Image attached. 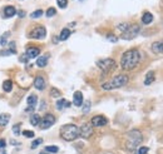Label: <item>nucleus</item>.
<instances>
[{"mask_svg": "<svg viewBox=\"0 0 163 154\" xmlns=\"http://www.w3.org/2000/svg\"><path fill=\"white\" fill-rule=\"evenodd\" d=\"M97 66L100 69V70H103L104 73H109V72L114 70V69L117 68V64H116V62L113 59L107 58V59L98 60L97 62Z\"/></svg>", "mask_w": 163, "mask_h": 154, "instance_id": "6", "label": "nucleus"}, {"mask_svg": "<svg viewBox=\"0 0 163 154\" xmlns=\"http://www.w3.org/2000/svg\"><path fill=\"white\" fill-rule=\"evenodd\" d=\"M40 154H49V153H48V152H42Z\"/></svg>", "mask_w": 163, "mask_h": 154, "instance_id": "44", "label": "nucleus"}, {"mask_svg": "<svg viewBox=\"0 0 163 154\" xmlns=\"http://www.w3.org/2000/svg\"><path fill=\"white\" fill-rule=\"evenodd\" d=\"M129 26V23H122V24H119V25H117V29L118 30H120L122 33H123L126 29H127V28Z\"/></svg>", "mask_w": 163, "mask_h": 154, "instance_id": "29", "label": "nucleus"}, {"mask_svg": "<svg viewBox=\"0 0 163 154\" xmlns=\"http://www.w3.org/2000/svg\"><path fill=\"white\" fill-rule=\"evenodd\" d=\"M141 32V28L138 24H129V26L120 34V38L123 40H132L137 36Z\"/></svg>", "mask_w": 163, "mask_h": 154, "instance_id": "5", "label": "nucleus"}, {"mask_svg": "<svg viewBox=\"0 0 163 154\" xmlns=\"http://www.w3.org/2000/svg\"><path fill=\"white\" fill-rule=\"evenodd\" d=\"M42 15H43V10H35V11H33L30 14V18L32 19H36V18H40Z\"/></svg>", "mask_w": 163, "mask_h": 154, "instance_id": "28", "label": "nucleus"}, {"mask_svg": "<svg viewBox=\"0 0 163 154\" xmlns=\"http://www.w3.org/2000/svg\"><path fill=\"white\" fill-rule=\"evenodd\" d=\"M9 35H10L9 32L4 33L3 35H0V45H5V44L8 43V38H9Z\"/></svg>", "mask_w": 163, "mask_h": 154, "instance_id": "26", "label": "nucleus"}, {"mask_svg": "<svg viewBox=\"0 0 163 154\" xmlns=\"http://www.w3.org/2000/svg\"><path fill=\"white\" fill-rule=\"evenodd\" d=\"M57 3H58V6H59V8L64 9V8H66V5H68V0H57Z\"/></svg>", "mask_w": 163, "mask_h": 154, "instance_id": "35", "label": "nucleus"}, {"mask_svg": "<svg viewBox=\"0 0 163 154\" xmlns=\"http://www.w3.org/2000/svg\"><path fill=\"white\" fill-rule=\"evenodd\" d=\"M70 34H72L70 29H68V28H64V29L62 30V33H60V35H59V40H60V41L66 40L70 36Z\"/></svg>", "mask_w": 163, "mask_h": 154, "instance_id": "19", "label": "nucleus"}, {"mask_svg": "<svg viewBox=\"0 0 163 154\" xmlns=\"http://www.w3.org/2000/svg\"><path fill=\"white\" fill-rule=\"evenodd\" d=\"M9 120H10V114H8V113L0 114V127H6Z\"/></svg>", "mask_w": 163, "mask_h": 154, "instance_id": "16", "label": "nucleus"}, {"mask_svg": "<svg viewBox=\"0 0 163 154\" xmlns=\"http://www.w3.org/2000/svg\"><path fill=\"white\" fill-rule=\"evenodd\" d=\"M34 87H35V89H38V90H44V88H45V80H44V78L36 77V78L34 79Z\"/></svg>", "mask_w": 163, "mask_h": 154, "instance_id": "14", "label": "nucleus"}, {"mask_svg": "<svg viewBox=\"0 0 163 154\" xmlns=\"http://www.w3.org/2000/svg\"><path fill=\"white\" fill-rule=\"evenodd\" d=\"M20 127H21V124H20V123L15 124L14 127H13V133H14L15 135H19V134H20Z\"/></svg>", "mask_w": 163, "mask_h": 154, "instance_id": "32", "label": "nucleus"}, {"mask_svg": "<svg viewBox=\"0 0 163 154\" xmlns=\"http://www.w3.org/2000/svg\"><path fill=\"white\" fill-rule=\"evenodd\" d=\"M48 55H44V57H39L38 60H36V65L39 68H44L47 64H48Z\"/></svg>", "mask_w": 163, "mask_h": 154, "instance_id": "20", "label": "nucleus"}, {"mask_svg": "<svg viewBox=\"0 0 163 154\" xmlns=\"http://www.w3.org/2000/svg\"><path fill=\"white\" fill-rule=\"evenodd\" d=\"M54 123H55V117H54L53 114H45L42 118V120H40V124L39 125H40V128L44 130V129L50 128Z\"/></svg>", "mask_w": 163, "mask_h": 154, "instance_id": "7", "label": "nucleus"}, {"mask_svg": "<svg viewBox=\"0 0 163 154\" xmlns=\"http://www.w3.org/2000/svg\"><path fill=\"white\" fill-rule=\"evenodd\" d=\"M83 94H82V92H75L74 95H73V104L75 107H82V104H83Z\"/></svg>", "mask_w": 163, "mask_h": 154, "instance_id": "13", "label": "nucleus"}, {"mask_svg": "<svg viewBox=\"0 0 163 154\" xmlns=\"http://www.w3.org/2000/svg\"><path fill=\"white\" fill-rule=\"evenodd\" d=\"M6 145V142L4 141V139H0V148H4Z\"/></svg>", "mask_w": 163, "mask_h": 154, "instance_id": "42", "label": "nucleus"}, {"mask_svg": "<svg viewBox=\"0 0 163 154\" xmlns=\"http://www.w3.org/2000/svg\"><path fill=\"white\" fill-rule=\"evenodd\" d=\"M23 135L26 137V138H33L34 137V132H32V130H24Z\"/></svg>", "mask_w": 163, "mask_h": 154, "instance_id": "37", "label": "nucleus"}, {"mask_svg": "<svg viewBox=\"0 0 163 154\" xmlns=\"http://www.w3.org/2000/svg\"><path fill=\"white\" fill-rule=\"evenodd\" d=\"M153 21V15L151 13H144L143 14V17H142V23L143 24H146V25H148V24H151Z\"/></svg>", "mask_w": 163, "mask_h": 154, "instance_id": "18", "label": "nucleus"}, {"mask_svg": "<svg viewBox=\"0 0 163 154\" xmlns=\"http://www.w3.org/2000/svg\"><path fill=\"white\" fill-rule=\"evenodd\" d=\"M83 105V108H82V111H83V114H88L89 113V110H90V105H92V103L89 102V100H85V103L84 104H82Z\"/></svg>", "mask_w": 163, "mask_h": 154, "instance_id": "25", "label": "nucleus"}, {"mask_svg": "<svg viewBox=\"0 0 163 154\" xmlns=\"http://www.w3.org/2000/svg\"><path fill=\"white\" fill-rule=\"evenodd\" d=\"M148 148L147 147H141V148H138V149H135V153L134 154H147L148 153Z\"/></svg>", "mask_w": 163, "mask_h": 154, "instance_id": "30", "label": "nucleus"}, {"mask_svg": "<svg viewBox=\"0 0 163 154\" xmlns=\"http://www.w3.org/2000/svg\"><path fill=\"white\" fill-rule=\"evenodd\" d=\"M57 14V10L54 9V8H49L48 10H47V17L48 18H51V17H54Z\"/></svg>", "mask_w": 163, "mask_h": 154, "instance_id": "33", "label": "nucleus"}, {"mask_svg": "<svg viewBox=\"0 0 163 154\" xmlns=\"http://www.w3.org/2000/svg\"><path fill=\"white\" fill-rule=\"evenodd\" d=\"M3 89H4V92H6V93H9V92H11V89H13V81L11 80H4V83H3Z\"/></svg>", "mask_w": 163, "mask_h": 154, "instance_id": "24", "label": "nucleus"}, {"mask_svg": "<svg viewBox=\"0 0 163 154\" xmlns=\"http://www.w3.org/2000/svg\"><path fill=\"white\" fill-rule=\"evenodd\" d=\"M40 120H42V118H40L39 114H32V117H30V124L36 127V125L40 124Z\"/></svg>", "mask_w": 163, "mask_h": 154, "instance_id": "23", "label": "nucleus"}, {"mask_svg": "<svg viewBox=\"0 0 163 154\" xmlns=\"http://www.w3.org/2000/svg\"><path fill=\"white\" fill-rule=\"evenodd\" d=\"M107 39L109 40V41H112V43H116V41L118 40V38H117L116 35H113V34H108V35H107Z\"/></svg>", "mask_w": 163, "mask_h": 154, "instance_id": "38", "label": "nucleus"}, {"mask_svg": "<svg viewBox=\"0 0 163 154\" xmlns=\"http://www.w3.org/2000/svg\"><path fill=\"white\" fill-rule=\"evenodd\" d=\"M143 141V135L139 130L133 129L127 134V141H126V148L128 150H134L137 149L138 145L142 143Z\"/></svg>", "mask_w": 163, "mask_h": 154, "instance_id": "3", "label": "nucleus"}, {"mask_svg": "<svg viewBox=\"0 0 163 154\" xmlns=\"http://www.w3.org/2000/svg\"><path fill=\"white\" fill-rule=\"evenodd\" d=\"M60 137L66 142H73L79 137V128L75 124H65L60 128Z\"/></svg>", "mask_w": 163, "mask_h": 154, "instance_id": "2", "label": "nucleus"}, {"mask_svg": "<svg viewBox=\"0 0 163 154\" xmlns=\"http://www.w3.org/2000/svg\"><path fill=\"white\" fill-rule=\"evenodd\" d=\"M26 57H28L29 59H34V58H36L38 55L40 54V49L39 48H35V47H30V48H28L26 49Z\"/></svg>", "mask_w": 163, "mask_h": 154, "instance_id": "12", "label": "nucleus"}, {"mask_svg": "<svg viewBox=\"0 0 163 154\" xmlns=\"http://www.w3.org/2000/svg\"><path fill=\"white\" fill-rule=\"evenodd\" d=\"M45 152H48V153H58L59 152V148L57 147V145H48V147H45V149H44Z\"/></svg>", "mask_w": 163, "mask_h": 154, "instance_id": "27", "label": "nucleus"}, {"mask_svg": "<svg viewBox=\"0 0 163 154\" xmlns=\"http://www.w3.org/2000/svg\"><path fill=\"white\" fill-rule=\"evenodd\" d=\"M50 95L53 96V98H59L60 95H62V93L58 90V89H55V88H53L51 90H50Z\"/></svg>", "mask_w": 163, "mask_h": 154, "instance_id": "31", "label": "nucleus"}, {"mask_svg": "<svg viewBox=\"0 0 163 154\" xmlns=\"http://www.w3.org/2000/svg\"><path fill=\"white\" fill-rule=\"evenodd\" d=\"M35 109V107H30V105H28V108H26L25 109V111H26V113H32V111Z\"/></svg>", "mask_w": 163, "mask_h": 154, "instance_id": "41", "label": "nucleus"}, {"mask_svg": "<svg viewBox=\"0 0 163 154\" xmlns=\"http://www.w3.org/2000/svg\"><path fill=\"white\" fill-rule=\"evenodd\" d=\"M107 123H108V119L103 115H96V117L92 118V125L93 127H97V128L104 127V125H107Z\"/></svg>", "mask_w": 163, "mask_h": 154, "instance_id": "10", "label": "nucleus"}, {"mask_svg": "<svg viewBox=\"0 0 163 154\" xmlns=\"http://www.w3.org/2000/svg\"><path fill=\"white\" fill-rule=\"evenodd\" d=\"M141 62V53L137 49H131L123 53L120 58V66L124 70H133Z\"/></svg>", "mask_w": 163, "mask_h": 154, "instance_id": "1", "label": "nucleus"}, {"mask_svg": "<svg viewBox=\"0 0 163 154\" xmlns=\"http://www.w3.org/2000/svg\"><path fill=\"white\" fill-rule=\"evenodd\" d=\"M28 57H26V54H24V55H21V57H20V62L21 63H26V62H28Z\"/></svg>", "mask_w": 163, "mask_h": 154, "instance_id": "39", "label": "nucleus"}, {"mask_svg": "<svg viewBox=\"0 0 163 154\" xmlns=\"http://www.w3.org/2000/svg\"><path fill=\"white\" fill-rule=\"evenodd\" d=\"M128 83V77L124 74H119L117 77H114L113 79L108 80L107 83L102 84V89L104 90H112V89H117V88H122L124 87Z\"/></svg>", "mask_w": 163, "mask_h": 154, "instance_id": "4", "label": "nucleus"}, {"mask_svg": "<svg viewBox=\"0 0 163 154\" xmlns=\"http://www.w3.org/2000/svg\"><path fill=\"white\" fill-rule=\"evenodd\" d=\"M11 54H17V47H15V43H14V41H11V43H10V48L8 49Z\"/></svg>", "mask_w": 163, "mask_h": 154, "instance_id": "36", "label": "nucleus"}, {"mask_svg": "<svg viewBox=\"0 0 163 154\" xmlns=\"http://www.w3.org/2000/svg\"><path fill=\"white\" fill-rule=\"evenodd\" d=\"M47 36V30L43 26H36L29 33V38L32 39H44Z\"/></svg>", "mask_w": 163, "mask_h": 154, "instance_id": "9", "label": "nucleus"}, {"mask_svg": "<svg viewBox=\"0 0 163 154\" xmlns=\"http://www.w3.org/2000/svg\"><path fill=\"white\" fill-rule=\"evenodd\" d=\"M69 107H70V103L66 102L65 99H63V98L57 102V109L58 110H63L64 108H69Z\"/></svg>", "mask_w": 163, "mask_h": 154, "instance_id": "17", "label": "nucleus"}, {"mask_svg": "<svg viewBox=\"0 0 163 154\" xmlns=\"http://www.w3.org/2000/svg\"><path fill=\"white\" fill-rule=\"evenodd\" d=\"M15 14H17V9L11 5H9L4 9V17L5 18H11V17H14Z\"/></svg>", "mask_w": 163, "mask_h": 154, "instance_id": "15", "label": "nucleus"}, {"mask_svg": "<svg viewBox=\"0 0 163 154\" xmlns=\"http://www.w3.org/2000/svg\"><path fill=\"white\" fill-rule=\"evenodd\" d=\"M152 51L154 54H159V55H163V40H158V41H154L151 47Z\"/></svg>", "mask_w": 163, "mask_h": 154, "instance_id": "11", "label": "nucleus"}, {"mask_svg": "<svg viewBox=\"0 0 163 154\" xmlns=\"http://www.w3.org/2000/svg\"><path fill=\"white\" fill-rule=\"evenodd\" d=\"M79 135L84 139H89L93 135V125L89 123L83 124L82 127L79 128Z\"/></svg>", "mask_w": 163, "mask_h": 154, "instance_id": "8", "label": "nucleus"}, {"mask_svg": "<svg viewBox=\"0 0 163 154\" xmlns=\"http://www.w3.org/2000/svg\"><path fill=\"white\" fill-rule=\"evenodd\" d=\"M17 14H18L20 18H24L25 17V11L24 10H17Z\"/></svg>", "mask_w": 163, "mask_h": 154, "instance_id": "40", "label": "nucleus"}, {"mask_svg": "<svg viewBox=\"0 0 163 154\" xmlns=\"http://www.w3.org/2000/svg\"><path fill=\"white\" fill-rule=\"evenodd\" d=\"M10 54H11V53L8 51V50H5V51H4V50H3V51H0V55H2V57H4V55H10Z\"/></svg>", "mask_w": 163, "mask_h": 154, "instance_id": "43", "label": "nucleus"}, {"mask_svg": "<svg viewBox=\"0 0 163 154\" xmlns=\"http://www.w3.org/2000/svg\"><path fill=\"white\" fill-rule=\"evenodd\" d=\"M43 143V139L42 138H38V139H35V141L32 143V148L34 149V148H36V147H39L40 144H42Z\"/></svg>", "mask_w": 163, "mask_h": 154, "instance_id": "34", "label": "nucleus"}, {"mask_svg": "<svg viewBox=\"0 0 163 154\" xmlns=\"http://www.w3.org/2000/svg\"><path fill=\"white\" fill-rule=\"evenodd\" d=\"M26 103H28V105H30V107H35L38 103V96L35 94H30L28 96V99H26Z\"/></svg>", "mask_w": 163, "mask_h": 154, "instance_id": "22", "label": "nucleus"}, {"mask_svg": "<svg viewBox=\"0 0 163 154\" xmlns=\"http://www.w3.org/2000/svg\"><path fill=\"white\" fill-rule=\"evenodd\" d=\"M154 81V72H149V73H147V75H146V79H144V84L146 85H151V84Z\"/></svg>", "mask_w": 163, "mask_h": 154, "instance_id": "21", "label": "nucleus"}]
</instances>
